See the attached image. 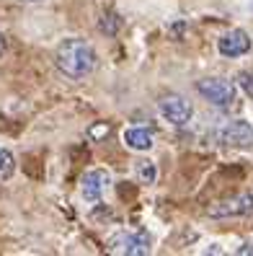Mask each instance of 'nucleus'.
Instances as JSON below:
<instances>
[{
    "mask_svg": "<svg viewBox=\"0 0 253 256\" xmlns=\"http://www.w3.org/2000/svg\"><path fill=\"white\" fill-rule=\"evenodd\" d=\"M54 62L59 68V72L67 75L72 80H83L85 75H91L96 68V52L88 42L83 39H65L57 47Z\"/></svg>",
    "mask_w": 253,
    "mask_h": 256,
    "instance_id": "f257e3e1",
    "label": "nucleus"
},
{
    "mask_svg": "<svg viewBox=\"0 0 253 256\" xmlns=\"http://www.w3.org/2000/svg\"><path fill=\"white\" fill-rule=\"evenodd\" d=\"M197 91L210 101L215 106H228V104L235 98V86L230 80H222V78H207L197 83Z\"/></svg>",
    "mask_w": 253,
    "mask_h": 256,
    "instance_id": "f03ea898",
    "label": "nucleus"
},
{
    "mask_svg": "<svg viewBox=\"0 0 253 256\" xmlns=\"http://www.w3.org/2000/svg\"><path fill=\"white\" fill-rule=\"evenodd\" d=\"M111 251L127 254V256H145V254H150V236L147 233H119L111 238Z\"/></svg>",
    "mask_w": 253,
    "mask_h": 256,
    "instance_id": "7ed1b4c3",
    "label": "nucleus"
},
{
    "mask_svg": "<svg viewBox=\"0 0 253 256\" xmlns=\"http://www.w3.org/2000/svg\"><path fill=\"white\" fill-rule=\"evenodd\" d=\"M253 212V197L251 194H238L233 200H225L215 207H210V218H238Z\"/></svg>",
    "mask_w": 253,
    "mask_h": 256,
    "instance_id": "20e7f679",
    "label": "nucleus"
},
{
    "mask_svg": "<svg viewBox=\"0 0 253 256\" xmlns=\"http://www.w3.org/2000/svg\"><path fill=\"white\" fill-rule=\"evenodd\" d=\"M217 50L222 57H241L251 50V36L243 32V28H233L217 42Z\"/></svg>",
    "mask_w": 253,
    "mask_h": 256,
    "instance_id": "39448f33",
    "label": "nucleus"
},
{
    "mask_svg": "<svg viewBox=\"0 0 253 256\" xmlns=\"http://www.w3.org/2000/svg\"><path fill=\"white\" fill-rule=\"evenodd\" d=\"M160 114L166 116L171 124L184 127L189 119H191V106H189L181 96H166V98L160 101Z\"/></svg>",
    "mask_w": 253,
    "mask_h": 256,
    "instance_id": "423d86ee",
    "label": "nucleus"
},
{
    "mask_svg": "<svg viewBox=\"0 0 253 256\" xmlns=\"http://www.w3.org/2000/svg\"><path fill=\"white\" fill-rule=\"evenodd\" d=\"M220 140L230 148H248L253 145V127L248 122H230L220 132Z\"/></svg>",
    "mask_w": 253,
    "mask_h": 256,
    "instance_id": "0eeeda50",
    "label": "nucleus"
},
{
    "mask_svg": "<svg viewBox=\"0 0 253 256\" xmlns=\"http://www.w3.org/2000/svg\"><path fill=\"white\" fill-rule=\"evenodd\" d=\"M109 184V174L103 168H96V171H88L83 176V200L85 202H98L103 189Z\"/></svg>",
    "mask_w": 253,
    "mask_h": 256,
    "instance_id": "6e6552de",
    "label": "nucleus"
},
{
    "mask_svg": "<svg viewBox=\"0 0 253 256\" xmlns=\"http://www.w3.org/2000/svg\"><path fill=\"white\" fill-rule=\"evenodd\" d=\"M124 142L132 150H150L153 148V132L150 130H142V127L127 130L124 132Z\"/></svg>",
    "mask_w": 253,
    "mask_h": 256,
    "instance_id": "1a4fd4ad",
    "label": "nucleus"
},
{
    "mask_svg": "<svg viewBox=\"0 0 253 256\" xmlns=\"http://www.w3.org/2000/svg\"><path fill=\"white\" fill-rule=\"evenodd\" d=\"M13 171H16V160H13V156L8 153V150H0V178H10Z\"/></svg>",
    "mask_w": 253,
    "mask_h": 256,
    "instance_id": "9d476101",
    "label": "nucleus"
},
{
    "mask_svg": "<svg viewBox=\"0 0 253 256\" xmlns=\"http://www.w3.org/2000/svg\"><path fill=\"white\" fill-rule=\"evenodd\" d=\"M98 26H101V32H103V34L114 36V34L119 32V26H122V18H119L116 13H106V16L101 18V24H98Z\"/></svg>",
    "mask_w": 253,
    "mask_h": 256,
    "instance_id": "9b49d317",
    "label": "nucleus"
},
{
    "mask_svg": "<svg viewBox=\"0 0 253 256\" xmlns=\"http://www.w3.org/2000/svg\"><path fill=\"white\" fill-rule=\"evenodd\" d=\"M137 171H140V182L142 184H153L155 182V166L150 160H140Z\"/></svg>",
    "mask_w": 253,
    "mask_h": 256,
    "instance_id": "f8f14e48",
    "label": "nucleus"
},
{
    "mask_svg": "<svg viewBox=\"0 0 253 256\" xmlns=\"http://www.w3.org/2000/svg\"><path fill=\"white\" fill-rule=\"evenodd\" d=\"M238 83H241V88L253 98V72H241L238 75Z\"/></svg>",
    "mask_w": 253,
    "mask_h": 256,
    "instance_id": "ddd939ff",
    "label": "nucleus"
},
{
    "mask_svg": "<svg viewBox=\"0 0 253 256\" xmlns=\"http://www.w3.org/2000/svg\"><path fill=\"white\" fill-rule=\"evenodd\" d=\"M103 132H109V127H93V134H103Z\"/></svg>",
    "mask_w": 253,
    "mask_h": 256,
    "instance_id": "4468645a",
    "label": "nucleus"
},
{
    "mask_svg": "<svg viewBox=\"0 0 253 256\" xmlns=\"http://www.w3.org/2000/svg\"><path fill=\"white\" fill-rule=\"evenodd\" d=\"M238 254H243V256H246V254H253V246H243V248L238 251Z\"/></svg>",
    "mask_w": 253,
    "mask_h": 256,
    "instance_id": "2eb2a0df",
    "label": "nucleus"
},
{
    "mask_svg": "<svg viewBox=\"0 0 253 256\" xmlns=\"http://www.w3.org/2000/svg\"><path fill=\"white\" fill-rule=\"evenodd\" d=\"M5 52V39H3V34H0V54Z\"/></svg>",
    "mask_w": 253,
    "mask_h": 256,
    "instance_id": "dca6fc26",
    "label": "nucleus"
},
{
    "mask_svg": "<svg viewBox=\"0 0 253 256\" xmlns=\"http://www.w3.org/2000/svg\"><path fill=\"white\" fill-rule=\"evenodd\" d=\"M5 122H8V119H5V116H0V130H8V124H5Z\"/></svg>",
    "mask_w": 253,
    "mask_h": 256,
    "instance_id": "f3484780",
    "label": "nucleus"
},
{
    "mask_svg": "<svg viewBox=\"0 0 253 256\" xmlns=\"http://www.w3.org/2000/svg\"><path fill=\"white\" fill-rule=\"evenodd\" d=\"M23 3H39V0H23Z\"/></svg>",
    "mask_w": 253,
    "mask_h": 256,
    "instance_id": "a211bd4d",
    "label": "nucleus"
}]
</instances>
